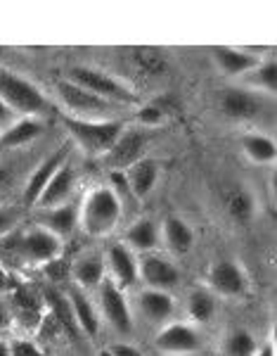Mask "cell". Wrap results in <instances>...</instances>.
<instances>
[{"instance_id": "cell-32", "label": "cell", "mask_w": 277, "mask_h": 356, "mask_svg": "<svg viewBox=\"0 0 277 356\" xmlns=\"http://www.w3.org/2000/svg\"><path fill=\"white\" fill-rule=\"evenodd\" d=\"M10 354L12 356H45L33 342L28 340H15L10 342Z\"/></svg>"}, {"instance_id": "cell-16", "label": "cell", "mask_w": 277, "mask_h": 356, "mask_svg": "<svg viewBox=\"0 0 277 356\" xmlns=\"http://www.w3.org/2000/svg\"><path fill=\"white\" fill-rule=\"evenodd\" d=\"M40 228L50 231L55 238H67L78 228V204L65 202L53 209H40Z\"/></svg>"}, {"instance_id": "cell-35", "label": "cell", "mask_w": 277, "mask_h": 356, "mask_svg": "<svg viewBox=\"0 0 277 356\" xmlns=\"http://www.w3.org/2000/svg\"><path fill=\"white\" fill-rule=\"evenodd\" d=\"M15 114L17 112L12 110V107H10L3 97H0V129H8V126L15 122Z\"/></svg>"}, {"instance_id": "cell-34", "label": "cell", "mask_w": 277, "mask_h": 356, "mask_svg": "<svg viewBox=\"0 0 277 356\" xmlns=\"http://www.w3.org/2000/svg\"><path fill=\"white\" fill-rule=\"evenodd\" d=\"M109 356H142V354H140V349L133 347L128 342H117L109 347Z\"/></svg>"}, {"instance_id": "cell-39", "label": "cell", "mask_w": 277, "mask_h": 356, "mask_svg": "<svg viewBox=\"0 0 277 356\" xmlns=\"http://www.w3.org/2000/svg\"><path fill=\"white\" fill-rule=\"evenodd\" d=\"M0 356H12L10 354V344L3 342V340H0Z\"/></svg>"}, {"instance_id": "cell-38", "label": "cell", "mask_w": 277, "mask_h": 356, "mask_svg": "<svg viewBox=\"0 0 277 356\" xmlns=\"http://www.w3.org/2000/svg\"><path fill=\"white\" fill-rule=\"evenodd\" d=\"M8 178H10V171L5 169V166H0V188H3L5 183H8Z\"/></svg>"}, {"instance_id": "cell-26", "label": "cell", "mask_w": 277, "mask_h": 356, "mask_svg": "<svg viewBox=\"0 0 277 356\" xmlns=\"http://www.w3.org/2000/svg\"><path fill=\"white\" fill-rule=\"evenodd\" d=\"M164 240L169 247L178 254H187L194 247V231L190 228V223L181 219V216H169L164 221Z\"/></svg>"}, {"instance_id": "cell-7", "label": "cell", "mask_w": 277, "mask_h": 356, "mask_svg": "<svg viewBox=\"0 0 277 356\" xmlns=\"http://www.w3.org/2000/svg\"><path fill=\"white\" fill-rule=\"evenodd\" d=\"M97 300H100V314L102 318L112 325L119 335H131L133 332V316H131V304L126 300V292L119 288L117 283H112L105 278V283L97 288Z\"/></svg>"}, {"instance_id": "cell-14", "label": "cell", "mask_w": 277, "mask_h": 356, "mask_svg": "<svg viewBox=\"0 0 277 356\" xmlns=\"http://www.w3.org/2000/svg\"><path fill=\"white\" fill-rule=\"evenodd\" d=\"M221 112L235 122H249L261 112V97L246 88H228L221 97Z\"/></svg>"}, {"instance_id": "cell-13", "label": "cell", "mask_w": 277, "mask_h": 356, "mask_svg": "<svg viewBox=\"0 0 277 356\" xmlns=\"http://www.w3.org/2000/svg\"><path fill=\"white\" fill-rule=\"evenodd\" d=\"M67 152H69L67 145L60 147V150L53 152V154H48V157H45L43 162H40L36 169H33V174L28 176V181H26V186H24V193H22V200H24V204H28V207L36 204V200L40 197L43 188L50 183V178L55 176V171L67 162Z\"/></svg>"}, {"instance_id": "cell-10", "label": "cell", "mask_w": 277, "mask_h": 356, "mask_svg": "<svg viewBox=\"0 0 277 356\" xmlns=\"http://www.w3.org/2000/svg\"><path fill=\"white\" fill-rule=\"evenodd\" d=\"M147 134L140 129H124V134L119 136V140L114 143V147L105 154L107 164L112 166V171H128L133 164L145 159V147H147Z\"/></svg>"}, {"instance_id": "cell-33", "label": "cell", "mask_w": 277, "mask_h": 356, "mask_svg": "<svg viewBox=\"0 0 277 356\" xmlns=\"http://www.w3.org/2000/svg\"><path fill=\"white\" fill-rule=\"evenodd\" d=\"M109 181L114 183V186H109V188H112L117 195L128 191V178H126V171H109Z\"/></svg>"}, {"instance_id": "cell-31", "label": "cell", "mask_w": 277, "mask_h": 356, "mask_svg": "<svg viewBox=\"0 0 277 356\" xmlns=\"http://www.w3.org/2000/svg\"><path fill=\"white\" fill-rule=\"evenodd\" d=\"M166 112L161 110V105H142L140 110L135 112V122L140 129H154V126L164 124Z\"/></svg>"}, {"instance_id": "cell-24", "label": "cell", "mask_w": 277, "mask_h": 356, "mask_svg": "<svg viewBox=\"0 0 277 356\" xmlns=\"http://www.w3.org/2000/svg\"><path fill=\"white\" fill-rule=\"evenodd\" d=\"M126 247L128 250H135V252H154L159 245V231H157V223L152 219H137L133 226L126 231Z\"/></svg>"}, {"instance_id": "cell-30", "label": "cell", "mask_w": 277, "mask_h": 356, "mask_svg": "<svg viewBox=\"0 0 277 356\" xmlns=\"http://www.w3.org/2000/svg\"><path fill=\"white\" fill-rule=\"evenodd\" d=\"M135 65L140 67L145 74H154V76H159V74L166 72L169 62H166V57L161 55L159 50L140 48V50H135Z\"/></svg>"}, {"instance_id": "cell-11", "label": "cell", "mask_w": 277, "mask_h": 356, "mask_svg": "<svg viewBox=\"0 0 277 356\" xmlns=\"http://www.w3.org/2000/svg\"><path fill=\"white\" fill-rule=\"evenodd\" d=\"M154 344L164 354H192L201 347V337L190 323H169L159 330Z\"/></svg>"}, {"instance_id": "cell-29", "label": "cell", "mask_w": 277, "mask_h": 356, "mask_svg": "<svg viewBox=\"0 0 277 356\" xmlns=\"http://www.w3.org/2000/svg\"><path fill=\"white\" fill-rule=\"evenodd\" d=\"M249 81L256 90H263V93L273 95L277 90V65H275V60L258 62V65L249 72Z\"/></svg>"}, {"instance_id": "cell-4", "label": "cell", "mask_w": 277, "mask_h": 356, "mask_svg": "<svg viewBox=\"0 0 277 356\" xmlns=\"http://www.w3.org/2000/svg\"><path fill=\"white\" fill-rule=\"evenodd\" d=\"M0 97L22 117H40L48 110V97L36 83L0 67Z\"/></svg>"}, {"instance_id": "cell-2", "label": "cell", "mask_w": 277, "mask_h": 356, "mask_svg": "<svg viewBox=\"0 0 277 356\" xmlns=\"http://www.w3.org/2000/svg\"><path fill=\"white\" fill-rule=\"evenodd\" d=\"M69 81L81 86V88L90 90L92 95L102 97V100L112 102V105H137V93L131 88L128 83H124L121 79L112 76V74L102 72V69L95 67H85V65H76L69 69Z\"/></svg>"}, {"instance_id": "cell-28", "label": "cell", "mask_w": 277, "mask_h": 356, "mask_svg": "<svg viewBox=\"0 0 277 356\" xmlns=\"http://www.w3.org/2000/svg\"><path fill=\"white\" fill-rule=\"evenodd\" d=\"M223 349H225V356H253V352L258 349V342L249 330L237 328V330L228 332V337H225V342H223Z\"/></svg>"}, {"instance_id": "cell-1", "label": "cell", "mask_w": 277, "mask_h": 356, "mask_svg": "<svg viewBox=\"0 0 277 356\" xmlns=\"http://www.w3.org/2000/svg\"><path fill=\"white\" fill-rule=\"evenodd\" d=\"M121 211V197L112 188H92L78 204V226L92 238H105L119 226Z\"/></svg>"}, {"instance_id": "cell-12", "label": "cell", "mask_w": 277, "mask_h": 356, "mask_svg": "<svg viewBox=\"0 0 277 356\" xmlns=\"http://www.w3.org/2000/svg\"><path fill=\"white\" fill-rule=\"evenodd\" d=\"M105 266L112 271V283H117L121 290H128L140 280V268H137V259L124 243H114L107 252Z\"/></svg>"}, {"instance_id": "cell-40", "label": "cell", "mask_w": 277, "mask_h": 356, "mask_svg": "<svg viewBox=\"0 0 277 356\" xmlns=\"http://www.w3.org/2000/svg\"><path fill=\"white\" fill-rule=\"evenodd\" d=\"M5 283V271H3V266H0V285Z\"/></svg>"}, {"instance_id": "cell-22", "label": "cell", "mask_w": 277, "mask_h": 356, "mask_svg": "<svg viewBox=\"0 0 277 356\" xmlns=\"http://www.w3.org/2000/svg\"><path fill=\"white\" fill-rule=\"evenodd\" d=\"M69 304H72L74 321H76V328L88 337H95L102 328V318L97 314V309L92 307L90 300L85 297L83 290H72L69 292Z\"/></svg>"}, {"instance_id": "cell-18", "label": "cell", "mask_w": 277, "mask_h": 356, "mask_svg": "<svg viewBox=\"0 0 277 356\" xmlns=\"http://www.w3.org/2000/svg\"><path fill=\"white\" fill-rule=\"evenodd\" d=\"M223 207H225V214L237 223V226H246V223H251L253 214H256V197H253L249 188L233 186L223 193Z\"/></svg>"}, {"instance_id": "cell-23", "label": "cell", "mask_w": 277, "mask_h": 356, "mask_svg": "<svg viewBox=\"0 0 277 356\" xmlns=\"http://www.w3.org/2000/svg\"><path fill=\"white\" fill-rule=\"evenodd\" d=\"M105 273H107L105 259L97 254L83 257V259L74 264V280H76L81 290H97L105 283Z\"/></svg>"}, {"instance_id": "cell-6", "label": "cell", "mask_w": 277, "mask_h": 356, "mask_svg": "<svg viewBox=\"0 0 277 356\" xmlns=\"http://www.w3.org/2000/svg\"><path fill=\"white\" fill-rule=\"evenodd\" d=\"M60 252H62V240L55 238L53 233L40 226L31 228V231H24L22 235H17L15 240V254L24 264H31V266L55 261L60 257Z\"/></svg>"}, {"instance_id": "cell-19", "label": "cell", "mask_w": 277, "mask_h": 356, "mask_svg": "<svg viewBox=\"0 0 277 356\" xmlns=\"http://www.w3.org/2000/svg\"><path fill=\"white\" fill-rule=\"evenodd\" d=\"M137 309L152 323H166L176 312V302H173L171 292L145 288L137 295Z\"/></svg>"}, {"instance_id": "cell-41", "label": "cell", "mask_w": 277, "mask_h": 356, "mask_svg": "<svg viewBox=\"0 0 277 356\" xmlns=\"http://www.w3.org/2000/svg\"><path fill=\"white\" fill-rule=\"evenodd\" d=\"M0 134H3V129H0Z\"/></svg>"}, {"instance_id": "cell-15", "label": "cell", "mask_w": 277, "mask_h": 356, "mask_svg": "<svg viewBox=\"0 0 277 356\" xmlns=\"http://www.w3.org/2000/svg\"><path fill=\"white\" fill-rule=\"evenodd\" d=\"M74 186H76V174H74L69 162H65L55 171V176L50 178L48 186L43 188V193H40V197L36 200L33 207H38V209H53V207L65 204L72 197Z\"/></svg>"}, {"instance_id": "cell-21", "label": "cell", "mask_w": 277, "mask_h": 356, "mask_svg": "<svg viewBox=\"0 0 277 356\" xmlns=\"http://www.w3.org/2000/svg\"><path fill=\"white\" fill-rule=\"evenodd\" d=\"M126 178H128V191L137 200H145L159 181V162L149 157L140 159V162H135L126 171Z\"/></svg>"}, {"instance_id": "cell-5", "label": "cell", "mask_w": 277, "mask_h": 356, "mask_svg": "<svg viewBox=\"0 0 277 356\" xmlns=\"http://www.w3.org/2000/svg\"><path fill=\"white\" fill-rule=\"evenodd\" d=\"M55 93L60 97L62 105H65V110L69 112V117H74V119H85V122H109L114 110H117V105L92 95L90 90L72 83L69 79H62V81L55 83Z\"/></svg>"}, {"instance_id": "cell-17", "label": "cell", "mask_w": 277, "mask_h": 356, "mask_svg": "<svg viewBox=\"0 0 277 356\" xmlns=\"http://www.w3.org/2000/svg\"><path fill=\"white\" fill-rule=\"evenodd\" d=\"M211 57H213V65L221 74L225 76H244L249 74L253 67L258 65V60L249 53L240 48H230V45H218V48L211 50Z\"/></svg>"}, {"instance_id": "cell-8", "label": "cell", "mask_w": 277, "mask_h": 356, "mask_svg": "<svg viewBox=\"0 0 277 356\" xmlns=\"http://www.w3.org/2000/svg\"><path fill=\"white\" fill-rule=\"evenodd\" d=\"M206 283L213 292L223 297H242L249 290V275L237 261L221 259L213 261L206 271Z\"/></svg>"}, {"instance_id": "cell-25", "label": "cell", "mask_w": 277, "mask_h": 356, "mask_svg": "<svg viewBox=\"0 0 277 356\" xmlns=\"http://www.w3.org/2000/svg\"><path fill=\"white\" fill-rule=\"evenodd\" d=\"M242 150L246 159L253 164H273L277 157V145L270 136L265 134H246L242 136Z\"/></svg>"}, {"instance_id": "cell-36", "label": "cell", "mask_w": 277, "mask_h": 356, "mask_svg": "<svg viewBox=\"0 0 277 356\" xmlns=\"http://www.w3.org/2000/svg\"><path fill=\"white\" fill-rule=\"evenodd\" d=\"M12 223H15V214L12 211H5V209H0V238H3L5 233L12 228Z\"/></svg>"}, {"instance_id": "cell-27", "label": "cell", "mask_w": 277, "mask_h": 356, "mask_svg": "<svg viewBox=\"0 0 277 356\" xmlns=\"http://www.w3.org/2000/svg\"><path fill=\"white\" fill-rule=\"evenodd\" d=\"M216 314V300L206 290H192L187 297V316L194 323H209Z\"/></svg>"}, {"instance_id": "cell-3", "label": "cell", "mask_w": 277, "mask_h": 356, "mask_svg": "<svg viewBox=\"0 0 277 356\" xmlns=\"http://www.w3.org/2000/svg\"><path fill=\"white\" fill-rule=\"evenodd\" d=\"M65 126L72 140L83 150L88 157H105L112 150L119 136L124 134V124L117 119L109 122H85V119L65 117Z\"/></svg>"}, {"instance_id": "cell-20", "label": "cell", "mask_w": 277, "mask_h": 356, "mask_svg": "<svg viewBox=\"0 0 277 356\" xmlns=\"http://www.w3.org/2000/svg\"><path fill=\"white\" fill-rule=\"evenodd\" d=\"M45 124L40 122V117H19L15 119L8 129H3L0 134V145L3 147H22L33 143L36 138L43 136Z\"/></svg>"}, {"instance_id": "cell-9", "label": "cell", "mask_w": 277, "mask_h": 356, "mask_svg": "<svg viewBox=\"0 0 277 356\" xmlns=\"http://www.w3.org/2000/svg\"><path fill=\"white\" fill-rule=\"evenodd\" d=\"M137 268H140V280L152 290L171 292L181 283V271L169 257L157 254V252H147L142 259H137Z\"/></svg>"}, {"instance_id": "cell-37", "label": "cell", "mask_w": 277, "mask_h": 356, "mask_svg": "<svg viewBox=\"0 0 277 356\" xmlns=\"http://www.w3.org/2000/svg\"><path fill=\"white\" fill-rule=\"evenodd\" d=\"M253 356H275V344L273 342L263 344V347H258L256 352H253Z\"/></svg>"}]
</instances>
